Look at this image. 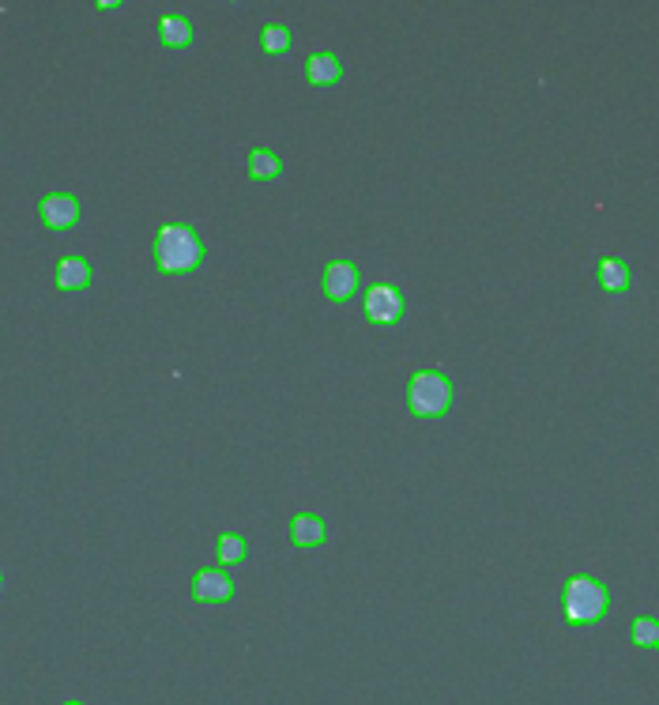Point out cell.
<instances>
[{"instance_id":"9c48e42d","label":"cell","mask_w":659,"mask_h":705,"mask_svg":"<svg viewBox=\"0 0 659 705\" xmlns=\"http://www.w3.org/2000/svg\"><path fill=\"white\" fill-rule=\"evenodd\" d=\"M306 80L313 87H332L343 80V65L336 61V53H313L306 61Z\"/></svg>"},{"instance_id":"ba28073f","label":"cell","mask_w":659,"mask_h":705,"mask_svg":"<svg viewBox=\"0 0 659 705\" xmlns=\"http://www.w3.org/2000/svg\"><path fill=\"white\" fill-rule=\"evenodd\" d=\"M324 540H328V525L317 513H298L290 521V543L294 547H321Z\"/></svg>"},{"instance_id":"4fadbf2b","label":"cell","mask_w":659,"mask_h":705,"mask_svg":"<svg viewBox=\"0 0 659 705\" xmlns=\"http://www.w3.org/2000/svg\"><path fill=\"white\" fill-rule=\"evenodd\" d=\"M599 287H603V291H611V295L626 291L629 287V264L622 261V257H603V261H599Z\"/></svg>"},{"instance_id":"6da1fadb","label":"cell","mask_w":659,"mask_h":705,"mask_svg":"<svg viewBox=\"0 0 659 705\" xmlns=\"http://www.w3.org/2000/svg\"><path fill=\"white\" fill-rule=\"evenodd\" d=\"M204 261V242L189 223H162L155 234V264L162 276H185Z\"/></svg>"},{"instance_id":"ac0fdd59","label":"cell","mask_w":659,"mask_h":705,"mask_svg":"<svg viewBox=\"0 0 659 705\" xmlns=\"http://www.w3.org/2000/svg\"><path fill=\"white\" fill-rule=\"evenodd\" d=\"M65 705H83V702H65Z\"/></svg>"},{"instance_id":"5b68a950","label":"cell","mask_w":659,"mask_h":705,"mask_svg":"<svg viewBox=\"0 0 659 705\" xmlns=\"http://www.w3.org/2000/svg\"><path fill=\"white\" fill-rule=\"evenodd\" d=\"M193 600L196 604H226L234 600V577L223 566H204L193 574Z\"/></svg>"},{"instance_id":"8992f818","label":"cell","mask_w":659,"mask_h":705,"mask_svg":"<svg viewBox=\"0 0 659 705\" xmlns=\"http://www.w3.org/2000/svg\"><path fill=\"white\" fill-rule=\"evenodd\" d=\"M358 287H362V272H358V264L354 261H332L324 268V295L332 298V302H347V298L358 295Z\"/></svg>"},{"instance_id":"277c9868","label":"cell","mask_w":659,"mask_h":705,"mask_svg":"<svg viewBox=\"0 0 659 705\" xmlns=\"http://www.w3.org/2000/svg\"><path fill=\"white\" fill-rule=\"evenodd\" d=\"M362 310L373 325H396L407 310V302H403V291L396 283H370L366 298H362Z\"/></svg>"},{"instance_id":"5bb4252c","label":"cell","mask_w":659,"mask_h":705,"mask_svg":"<svg viewBox=\"0 0 659 705\" xmlns=\"http://www.w3.org/2000/svg\"><path fill=\"white\" fill-rule=\"evenodd\" d=\"M245 558H249V543H245V536H238V532L219 536V562H223V566H234V562H245Z\"/></svg>"},{"instance_id":"52a82bcc","label":"cell","mask_w":659,"mask_h":705,"mask_svg":"<svg viewBox=\"0 0 659 705\" xmlns=\"http://www.w3.org/2000/svg\"><path fill=\"white\" fill-rule=\"evenodd\" d=\"M42 223L49 230H68L80 223V200L72 197V193H49L42 200Z\"/></svg>"},{"instance_id":"2e32d148","label":"cell","mask_w":659,"mask_h":705,"mask_svg":"<svg viewBox=\"0 0 659 705\" xmlns=\"http://www.w3.org/2000/svg\"><path fill=\"white\" fill-rule=\"evenodd\" d=\"M629 638H633V645H656L659 623L656 619H648V615H637L633 626H629Z\"/></svg>"},{"instance_id":"3957f363","label":"cell","mask_w":659,"mask_h":705,"mask_svg":"<svg viewBox=\"0 0 659 705\" xmlns=\"http://www.w3.org/2000/svg\"><path fill=\"white\" fill-rule=\"evenodd\" d=\"M407 408L418 419H441L452 408V381L441 370H418L407 381Z\"/></svg>"},{"instance_id":"e0dca14e","label":"cell","mask_w":659,"mask_h":705,"mask_svg":"<svg viewBox=\"0 0 659 705\" xmlns=\"http://www.w3.org/2000/svg\"><path fill=\"white\" fill-rule=\"evenodd\" d=\"M98 8H102V12H110V8H121V0H95Z\"/></svg>"},{"instance_id":"30bf717a","label":"cell","mask_w":659,"mask_h":705,"mask_svg":"<svg viewBox=\"0 0 659 705\" xmlns=\"http://www.w3.org/2000/svg\"><path fill=\"white\" fill-rule=\"evenodd\" d=\"M245 170H249L253 181H275L283 174V159H279L272 148H253L249 159H245Z\"/></svg>"},{"instance_id":"7c38bea8","label":"cell","mask_w":659,"mask_h":705,"mask_svg":"<svg viewBox=\"0 0 659 705\" xmlns=\"http://www.w3.org/2000/svg\"><path fill=\"white\" fill-rule=\"evenodd\" d=\"M87 283H91V264L83 257H65L57 264V287L61 291H83Z\"/></svg>"},{"instance_id":"8fae6325","label":"cell","mask_w":659,"mask_h":705,"mask_svg":"<svg viewBox=\"0 0 659 705\" xmlns=\"http://www.w3.org/2000/svg\"><path fill=\"white\" fill-rule=\"evenodd\" d=\"M159 38L166 50H185L193 42V23L185 16H162L159 19Z\"/></svg>"},{"instance_id":"7a4b0ae2","label":"cell","mask_w":659,"mask_h":705,"mask_svg":"<svg viewBox=\"0 0 659 705\" xmlns=\"http://www.w3.org/2000/svg\"><path fill=\"white\" fill-rule=\"evenodd\" d=\"M562 607H565V619L573 626H592L607 615L611 592H607L603 581H595V577H584V574L569 577L562 592Z\"/></svg>"},{"instance_id":"9a60e30c","label":"cell","mask_w":659,"mask_h":705,"mask_svg":"<svg viewBox=\"0 0 659 705\" xmlns=\"http://www.w3.org/2000/svg\"><path fill=\"white\" fill-rule=\"evenodd\" d=\"M260 46H264V53H287L290 50V31L283 27V23H268L264 31H260Z\"/></svg>"},{"instance_id":"d6986e66","label":"cell","mask_w":659,"mask_h":705,"mask_svg":"<svg viewBox=\"0 0 659 705\" xmlns=\"http://www.w3.org/2000/svg\"><path fill=\"white\" fill-rule=\"evenodd\" d=\"M656 645H659V638H656Z\"/></svg>"}]
</instances>
